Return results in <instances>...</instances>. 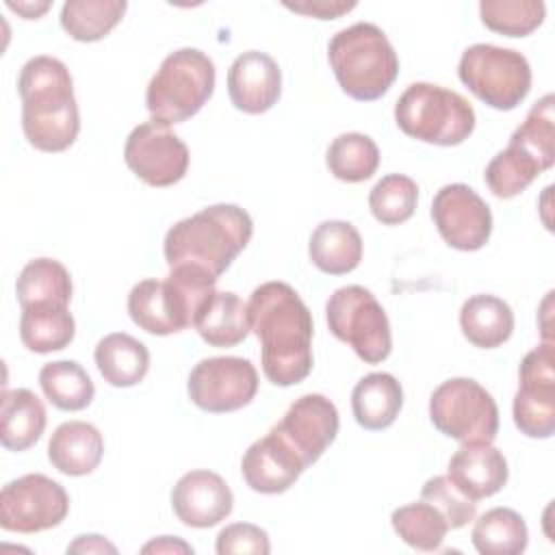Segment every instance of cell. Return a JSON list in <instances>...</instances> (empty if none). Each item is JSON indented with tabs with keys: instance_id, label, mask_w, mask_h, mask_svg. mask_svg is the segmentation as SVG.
Returning <instances> with one entry per match:
<instances>
[{
	"instance_id": "obj_11",
	"label": "cell",
	"mask_w": 555,
	"mask_h": 555,
	"mask_svg": "<svg viewBox=\"0 0 555 555\" xmlns=\"http://www.w3.org/2000/svg\"><path fill=\"white\" fill-rule=\"evenodd\" d=\"M67 512L65 488L41 473H28L2 486L0 527L4 531L39 533L59 527Z\"/></svg>"
},
{
	"instance_id": "obj_19",
	"label": "cell",
	"mask_w": 555,
	"mask_h": 555,
	"mask_svg": "<svg viewBox=\"0 0 555 555\" xmlns=\"http://www.w3.org/2000/svg\"><path fill=\"white\" fill-rule=\"evenodd\" d=\"M304 470L299 455L273 429L251 442L241 460L245 483L260 494L286 492Z\"/></svg>"
},
{
	"instance_id": "obj_38",
	"label": "cell",
	"mask_w": 555,
	"mask_h": 555,
	"mask_svg": "<svg viewBox=\"0 0 555 555\" xmlns=\"http://www.w3.org/2000/svg\"><path fill=\"white\" fill-rule=\"evenodd\" d=\"M555 98L553 93L542 95L527 113L525 121L512 132L509 141L525 147L535 156L544 169L555 163Z\"/></svg>"
},
{
	"instance_id": "obj_15",
	"label": "cell",
	"mask_w": 555,
	"mask_h": 555,
	"mask_svg": "<svg viewBox=\"0 0 555 555\" xmlns=\"http://www.w3.org/2000/svg\"><path fill=\"white\" fill-rule=\"evenodd\" d=\"M431 219L442 241L460 251L481 249L492 234V212L468 184H444L431 202Z\"/></svg>"
},
{
	"instance_id": "obj_35",
	"label": "cell",
	"mask_w": 555,
	"mask_h": 555,
	"mask_svg": "<svg viewBox=\"0 0 555 555\" xmlns=\"http://www.w3.org/2000/svg\"><path fill=\"white\" fill-rule=\"evenodd\" d=\"M392 529L395 533L412 548L416 551H438L449 525L444 520V516L427 501H416V503H408L401 505L392 512L390 516Z\"/></svg>"
},
{
	"instance_id": "obj_42",
	"label": "cell",
	"mask_w": 555,
	"mask_h": 555,
	"mask_svg": "<svg viewBox=\"0 0 555 555\" xmlns=\"http://www.w3.org/2000/svg\"><path fill=\"white\" fill-rule=\"evenodd\" d=\"M67 553H117V546L98 533H89V535H78L67 546Z\"/></svg>"
},
{
	"instance_id": "obj_7",
	"label": "cell",
	"mask_w": 555,
	"mask_h": 555,
	"mask_svg": "<svg viewBox=\"0 0 555 555\" xmlns=\"http://www.w3.org/2000/svg\"><path fill=\"white\" fill-rule=\"evenodd\" d=\"M215 91V63L197 48L167 54L145 91V106L154 121L182 124L210 100Z\"/></svg>"
},
{
	"instance_id": "obj_24",
	"label": "cell",
	"mask_w": 555,
	"mask_h": 555,
	"mask_svg": "<svg viewBox=\"0 0 555 555\" xmlns=\"http://www.w3.org/2000/svg\"><path fill=\"white\" fill-rule=\"evenodd\" d=\"M403 408V388L390 373L364 375L351 392V412L360 427L382 431L390 427Z\"/></svg>"
},
{
	"instance_id": "obj_29",
	"label": "cell",
	"mask_w": 555,
	"mask_h": 555,
	"mask_svg": "<svg viewBox=\"0 0 555 555\" xmlns=\"http://www.w3.org/2000/svg\"><path fill=\"white\" fill-rule=\"evenodd\" d=\"M470 542L481 555H520L529 544L527 522L509 507H492L475 520Z\"/></svg>"
},
{
	"instance_id": "obj_3",
	"label": "cell",
	"mask_w": 555,
	"mask_h": 555,
	"mask_svg": "<svg viewBox=\"0 0 555 555\" xmlns=\"http://www.w3.org/2000/svg\"><path fill=\"white\" fill-rule=\"evenodd\" d=\"M254 234L249 212L236 204H215L173 223L163 254L173 267H195L219 278L247 247Z\"/></svg>"
},
{
	"instance_id": "obj_6",
	"label": "cell",
	"mask_w": 555,
	"mask_h": 555,
	"mask_svg": "<svg viewBox=\"0 0 555 555\" xmlns=\"http://www.w3.org/2000/svg\"><path fill=\"white\" fill-rule=\"evenodd\" d=\"M399 130L431 145H460L475 130V111L457 91L431 82H412L395 104Z\"/></svg>"
},
{
	"instance_id": "obj_5",
	"label": "cell",
	"mask_w": 555,
	"mask_h": 555,
	"mask_svg": "<svg viewBox=\"0 0 555 555\" xmlns=\"http://www.w3.org/2000/svg\"><path fill=\"white\" fill-rule=\"evenodd\" d=\"M217 278L195 267H173L167 280H141L128 295L134 325L154 336H169L193 325L197 310L215 293Z\"/></svg>"
},
{
	"instance_id": "obj_12",
	"label": "cell",
	"mask_w": 555,
	"mask_h": 555,
	"mask_svg": "<svg viewBox=\"0 0 555 555\" xmlns=\"http://www.w3.org/2000/svg\"><path fill=\"white\" fill-rule=\"evenodd\" d=\"M189 399L204 412L225 414L251 403L258 392V373L247 358L215 356L199 360L186 382Z\"/></svg>"
},
{
	"instance_id": "obj_17",
	"label": "cell",
	"mask_w": 555,
	"mask_h": 555,
	"mask_svg": "<svg viewBox=\"0 0 555 555\" xmlns=\"http://www.w3.org/2000/svg\"><path fill=\"white\" fill-rule=\"evenodd\" d=\"M171 507L178 520L193 529H208L232 514L234 496L225 479L212 470H189L171 490Z\"/></svg>"
},
{
	"instance_id": "obj_39",
	"label": "cell",
	"mask_w": 555,
	"mask_h": 555,
	"mask_svg": "<svg viewBox=\"0 0 555 555\" xmlns=\"http://www.w3.org/2000/svg\"><path fill=\"white\" fill-rule=\"evenodd\" d=\"M421 499L431 503L447 520L449 529H462L466 527L475 514H477V503L470 501L466 494H462L447 475H436L429 477L423 483Z\"/></svg>"
},
{
	"instance_id": "obj_30",
	"label": "cell",
	"mask_w": 555,
	"mask_h": 555,
	"mask_svg": "<svg viewBox=\"0 0 555 555\" xmlns=\"http://www.w3.org/2000/svg\"><path fill=\"white\" fill-rule=\"evenodd\" d=\"M72 291L69 271L52 258H35L26 262L15 282V295L22 308L33 304L69 306Z\"/></svg>"
},
{
	"instance_id": "obj_10",
	"label": "cell",
	"mask_w": 555,
	"mask_h": 555,
	"mask_svg": "<svg viewBox=\"0 0 555 555\" xmlns=\"http://www.w3.org/2000/svg\"><path fill=\"white\" fill-rule=\"evenodd\" d=\"M429 418L457 442H492L499 431L496 401L470 377L442 382L429 397Z\"/></svg>"
},
{
	"instance_id": "obj_14",
	"label": "cell",
	"mask_w": 555,
	"mask_h": 555,
	"mask_svg": "<svg viewBox=\"0 0 555 555\" xmlns=\"http://www.w3.org/2000/svg\"><path fill=\"white\" fill-rule=\"evenodd\" d=\"M189 147L160 121H143L126 139L124 160L130 171L150 186H171L189 169Z\"/></svg>"
},
{
	"instance_id": "obj_41",
	"label": "cell",
	"mask_w": 555,
	"mask_h": 555,
	"mask_svg": "<svg viewBox=\"0 0 555 555\" xmlns=\"http://www.w3.org/2000/svg\"><path fill=\"white\" fill-rule=\"evenodd\" d=\"M286 9L317 17V20H336L343 13H349L356 9V2H343V0H299V2H284Z\"/></svg>"
},
{
	"instance_id": "obj_18",
	"label": "cell",
	"mask_w": 555,
	"mask_h": 555,
	"mask_svg": "<svg viewBox=\"0 0 555 555\" xmlns=\"http://www.w3.org/2000/svg\"><path fill=\"white\" fill-rule=\"evenodd\" d=\"M282 93V72L273 56L260 50L238 54L228 69V95L232 104L247 113L260 115L273 108Z\"/></svg>"
},
{
	"instance_id": "obj_34",
	"label": "cell",
	"mask_w": 555,
	"mask_h": 555,
	"mask_svg": "<svg viewBox=\"0 0 555 555\" xmlns=\"http://www.w3.org/2000/svg\"><path fill=\"white\" fill-rule=\"evenodd\" d=\"M325 165L336 180L364 182L379 167V147L369 134L343 132L330 143Z\"/></svg>"
},
{
	"instance_id": "obj_44",
	"label": "cell",
	"mask_w": 555,
	"mask_h": 555,
	"mask_svg": "<svg viewBox=\"0 0 555 555\" xmlns=\"http://www.w3.org/2000/svg\"><path fill=\"white\" fill-rule=\"evenodd\" d=\"M7 7L15 13H20L24 20H37L41 17L52 4L50 2H7Z\"/></svg>"
},
{
	"instance_id": "obj_36",
	"label": "cell",
	"mask_w": 555,
	"mask_h": 555,
	"mask_svg": "<svg viewBox=\"0 0 555 555\" xmlns=\"http://www.w3.org/2000/svg\"><path fill=\"white\" fill-rule=\"evenodd\" d=\"M479 15L486 28L505 37L531 35L546 15L542 0H481Z\"/></svg>"
},
{
	"instance_id": "obj_8",
	"label": "cell",
	"mask_w": 555,
	"mask_h": 555,
	"mask_svg": "<svg viewBox=\"0 0 555 555\" xmlns=\"http://www.w3.org/2000/svg\"><path fill=\"white\" fill-rule=\"evenodd\" d=\"M330 332L366 364L384 362L392 351L390 321L377 297L358 284L336 288L325 304Z\"/></svg>"
},
{
	"instance_id": "obj_27",
	"label": "cell",
	"mask_w": 555,
	"mask_h": 555,
	"mask_svg": "<svg viewBox=\"0 0 555 555\" xmlns=\"http://www.w3.org/2000/svg\"><path fill=\"white\" fill-rule=\"evenodd\" d=\"M93 358L104 382L115 388L137 386L150 369L147 347L126 332L106 334L95 345Z\"/></svg>"
},
{
	"instance_id": "obj_2",
	"label": "cell",
	"mask_w": 555,
	"mask_h": 555,
	"mask_svg": "<svg viewBox=\"0 0 555 555\" xmlns=\"http://www.w3.org/2000/svg\"><path fill=\"white\" fill-rule=\"evenodd\" d=\"M17 91L26 141L39 152L67 150L80 132V113L65 63L48 54L28 59L20 69Z\"/></svg>"
},
{
	"instance_id": "obj_16",
	"label": "cell",
	"mask_w": 555,
	"mask_h": 555,
	"mask_svg": "<svg viewBox=\"0 0 555 555\" xmlns=\"http://www.w3.org/2000/svg\"><path fill=\"white\" fill-rule=\"evenodd\" d=\"M338 427L340 418L336 405L327 397L310 392L295 399L282 421L271 429L299 455L308 468L334 442Z\"/></svg>"
},
{
	"instance_id": "obj_40",
	"label": "cell",
	"mask_w": 555,
	"mask_h": 555,
	"mask_svg": "<svg viewBox=\"0 0 555 555\" xmlns=\"http://www.w3.org/2000/svg\"><path fill=\"white\" fill-rule=\"evenodd\" d=\"M215 551L219 555L232 553H251V555H267L271 551V542L264 529L251 522H232L225 525L215 542Z\"/></svg>"
},
{
	"instance_id": "obj_9",
	"label": "cell",
	"mask_w": 555,
	"mask_h": 555,
	"mask_svg": "<svg viewBox=\"0 0 555 555\" xmlns=\"http://www.w3.org/2000/svg\"><path fill=\"white\" fill-rule=\"evenodd\" d=\"M457 76L483 104L496 111L516 108L531 89L529 61L512 48L475 43L462 52Z\"/></svg>"
},
{
	"instance_id": "obj_13",
	"label": "cell",
	"mask_w": 555,
	"mask_h": 555,
	"mask_svg": "<svg viewBox=\"0 0 555 555\" xmlns=\"http://www.w3.org/2000/svg\"><path fill=\"white\" fill-rule=\"evenodd\" d=\"M514 423L527 438H551L555 431V351L553 340L531 349L518 369Z\"/></svg>"
},
{
	"instance_id": "obj_23",
	"label": "cell",
	"mask_w": 555,
	"mask_h": 555,
	"mask_svg": "<svg viewBox=\"0 0 555 555\" xmlns=\"http://www.w3.org/2000/svg\"><path fill=\"white\" fill-rule=\"evenodd\" d=\"M193 327L210 347H234L249 334L247 304L230 291H215L195 314Z\"/></svg>"
},
{
	"instance_id": "obj_4",
	"label": "cell",
	"mask_w": 555,
	"mask_h": 555,
	"mask_svg": "<svg viewBox=\"0 0 555 555\" xmlns=\"http://www.w3.org/2000/svg\"><path fill=\"white\" fill-rule=\"evenodd\" d=\"M327 59L340 89L358 102L379 100L399 74V56L390 39L371 22L338 30L330 39Z\"/></svg>"
},
{
	"instance_id": "obj_1",
	"label": "cell",
	"mask_w": 555,
	"mask_h": 555,
	"mask_svg": "<svg viewBox=\"0 0 555 555\" xmlns=\"http://www.w3.org/2000/svg\"><path fill=\"white\" fill-rule=\"evenodd\" d=\"M249 327L260 340L264 377L275 386H295L312 371V314L286 282H264L247 301Z\"/></svg>"
},
{
	"instance_id": "obj_33",
	"label": "cell",
	"mask_w": 555,
	"mask_h": 555,
	"mask_svg": "<svg viewBox=\"0 0 555 555\" xmlns=\"http://www.w3.org/2000/svg\"><path fill=\"white\" fill-rule=\"evenodd\" d=\"M546 169L525 147L509 141L486 167L483 180L494 197L512 199L522 193Z\"/></svg>"
},
{
	"instance_id": "obj_21",
	"label": "cell",
	"mask_w": 555,
	"mask_h": 555,
	"mask_svg": "<svg viewBox=\"0 0 555 555\" xmlns=\"http://www.w3.org/2000/svg\"><path fill=\"white\" fill-rule=\"evenodd\" d=\"M104 455V438L100 429L85 421L61 423L50 442L48 460L67 477H82L98 468Z\"/></svg>"
},
{
	"instance_id": "obj_28",
	"label": "cell",
	"mask_w": 555,
	"mask_h": 555,
	"mask_svg": "<svg viewBox=\"0 0 555 555\" xmlns=\"http://www.w3.org/2000/svg\"><path fill=\"white\" fill-rule=\"evenodd\" d=\"M76 336V321L63 304H33L22 308L20 338L35 353L65 349Z\"/></svg>"
},
{
	"instance_id": "obj_22",
	"label": "cell",
	"mask_w": 555,
	"mask_h": 555,
	"mask_svg": "<svg viewBox=\"0 0 555 555\" xmlns=\"http://www.w3.org/2000/svg\"><path fill=\"white\" fill-rule=\"evenodd\" d=\"M308 256L312 264L327 275L351 273L362 260V236L349 221H323L310 234Z\"/></svg>"
},
{
	"instance_id": "obj_20",
	"label": "cell",
	"mask_w": 555,
	"mask_h": 555,
	"mask_svg": "<svg viewBox=\"0 0 555 555\" xmlns=\"http://www.w3.org/2000/svg\"><path fill=\"white\" fill-rule=\"evenodd\" d=\"M447 477L470 501H481L503 490L509 468L505 455L492 442H462L449 460Z\"/></svg>"
},
{
	"instance_id": "obj_43",
	"label": "cell",
	"mask_w": 555,
	"mask_h": 555,
	"mask_svg": "<svg viewBox=\"0 0 555 555\" xmlns=\"http://www.w3.org/2000/svg\"><path fill=\"white\" fill-rule=\"evenodd\" d=\"M141 551L143 553H193L191 544H186L180 538H171V535H160V538L147 542Z\"/></svg>"
},
{
	"instance_id": "obj_26",
	"label": "cell",
	"mask_w": 555,
	"mask_h": 555,
	"mask_svg": "<svg viewBox=\"0 0 555 555\" xmlns=\"http://www.w3.org/2000/svg\"><path fill=\"white\" fill-rule=\"evenodd\" d=\"M460 327L464 338L479 349H494L509 340L514 332V312L496 295H473L462 304Z\"/></svg>"
},
{
	"instance_id": "obj_31",
	"label": "cell",
	"mask_w": 555,
	"mask_h": 555,
	"mask_svg": "<svg viewBox=\"0 0 555 555\" xmlns=\"http://www.w3.org/2000/svg\"><path fill=\"white\" fill-rule=\"evenodd\" d=\"M39 386L46 399L63 412L85 410L95 395L89 373L76 360H56L43 364L39 371Z\"/></svg>"
},
{
	"instance_id": "obj_25",
	"label": "cell",
	"mask_w": 555,
	"mask_h": 555,
	"mask_svg": "<svg viewBox=\"0 0 555 555\" xmlns=\"http://www.w3.org/2000/svg\"><path fill=\"white\" fill-rule=\"evenodd\" d=\"M48 423L41 399L28 388L2 390L0 401V442L9 451L30 449Z\"/></svg>"
},
{
	"instance_id": "obj_32",
	"label": "cell",
	"mask_w": 555,
	"mask_h": 555,
	"mask_svg": "<svg viewBox=\"0 0 555 555\" xmlns=\"http://www.w3.org/2000/svg\"><path fill=\"white\" fill-rule=\"evenodd\" d=\"M126 9V0H67L61 9V26L76 41H100L121 22Z\"/></svg>"
},
{
	"instance_id": "obj_37",
	"label": "cell",
	"mask_w": 555,
	"mask_h": 555,
	"mask_svg": "<svg viewBox=\"0 0 555 555\" xmlns=\"http://www.w3.org/2000/svg\"><path fill=\"white\" fill-rule=\"evenodd\" d=\"M418 202V184L403 173L384 176L369 193V208L382 225L405 223Z\"/></svg>"
}]
</instances>
